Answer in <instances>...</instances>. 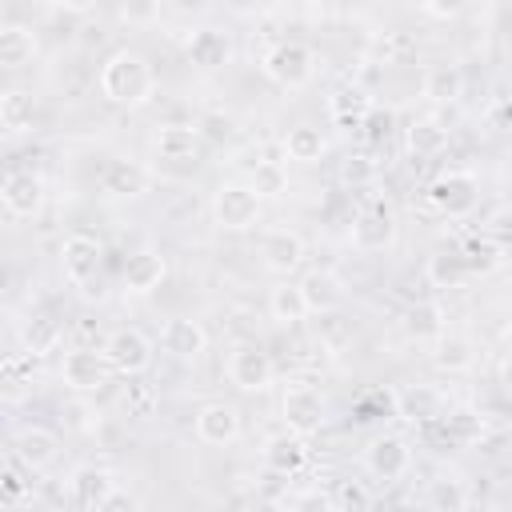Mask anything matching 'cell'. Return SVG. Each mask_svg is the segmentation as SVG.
Returning <instances> with one entry per match:
<instances>
[{
  "mask_svg": "<svg viewBox=\"0 0 512 512\" xmlns=\"http://www.w3.org/2000/svg\"><path fill=\"white\" fill-rule=\"evenodd\" d=\"M100 96L116 108H140L156 96V72L144 52L136 48H116L100 64Z\"/></svg>",
  "mask_w": 512,
  "mask_h": 512,
  "instance_id": "1",
  "label": "cell"
},
{
  "mask_svg": "<svg viewBox=\"0 0 512 512\" xmlns=\"http://www.w3.org/2000/svg\"><path fill=\"white\" fill-rule=\"evenodd\" d=\"M260 72H264L272 84L288 88V92L308 88L312 76H316V52H312L304 40H276V44L264 48Z\"/></svg>",
  "mask_w": 512,
  "mask_h": 512,
  "instance_id": "2",
  "label": "cell"
},
{
  "mask_svg": "<svg viewBox=\"0 0 512 512\" xmlns=\"http://www.w3.org/2000/svg\"><path fill=\"white\" fill-rule=\"evenodd\" d=\"M424 200H428V208L440 212L444 220H464V216H472L476 204H480V180H476L472 172H464V168H448V172H440V176L424 188Z\"/></svg>",
  "mask_w": 512,
  "mask_h": 512,
  "instance_id": "3",
  "label": "cell"
},
{
  "mask_svg": "<svg viewBox=\"0 0 512 512\" xmlns=\"http://www.w3.org/2000/svg\"><path fill=\"white\" fill-rule=\"evenodd\" d=\"M260 212H264V200L240 180H228L212 192V224L220 232H252L260 224Z\"/></svg>",
  "mask_w": 512,
  "mask_h": 512,
  "instance_id": "4",
  "label": "cell"
},
{
  "mask_svg": "<svg viewBox=\"0 0 512 512\" xmlns=\"http://www.w3.org/2000/svg\"><path fill=\"white\" fill-rule=\"evenodd\" d=\"M348 240H352L356 252H384V248H392V240H396V216H392L388 200L368 196L356 208L352 224H348Z\"/></svg>",
  "mask_w": 512,
  "mask_h": 512,
  "instance_id": "5",
  "label": "cell"
},
{
  "mask_svg": "<svg viewBox=\"0 0 512 512\" xmlns=\"http://www.w3.org/2000/svg\"><path fill=\"white\" fill-rule=\"evenodd\" d=\"M100 352H104V360H108V368L116 372V376H144L148 368H152V352H156V344L140 332V328H116V332H108V340L100 344Z\"/></svg>",
  "mask_w": 512,
  "mask_h": 512,
  "instance_id": "6",
  "label": "cell"
},
{
  "mask_svg": "<svg viewBox=\"0 0 512 512\" xmlns=\"http://www.w3.org/2000/svg\"><path fill=\"white\" fill-rule=\"evenodd\" d=\"M364 468L380 484H396L412 472V440L400 432H380L364 448Z\"/></svg>",
  "mask_w": 512,
  "mask_h": 512,
  "instance_id": "7",
  "label": "cell"
},
{
  "mask_svg": "<svg viewBox=\"0 0 512 512\" xmlns=\"http://www.w3.org/2000/svg\"><path fill=\"white\" fill-rule=\"evenodd\" d=\"M60 268H64L72 288L92 292V280L104 268V244L92 232H68L64 244H60Z\"/></svg>",
  "mask_w": 512,
  "mask_h": 512,
  "instance_id": "8",
  "label": "cell"
},
{
  "mask_svg": "<svg viewBox=\"0 0 512 512\" xmlns=\"http://www.w3.org/2000/svg\"><path fill=\"white\" fill-rule=\"evenodd\" d=\"M112 368H108V360H104V352H96V348H72V352H64V360H60V380H64V388H72L76 396H96V392H104L108 384H112Z\"/></svg>",
  "mask_w": 512,
  "mask_h": 512,
  "instance_id": "9",
  "label": "cell"
},
{
  "mask_svg": "<svg viewBox=\"0 0 512 512\" xmlns=\"http://www.w3.org/2000/svg\"><path fill=\"white\" fill-rule=\"evenodd\" d=\"M224 376L240 392H268L276 380V364L260 344H236L224 360Z\"/></svg>",
  "mask_w": 512,
  "mask_h": 512,
  "instance_id": "10",
  "label": "cell"
},
{
  "mask_svg": "<svg viewBox=\"0 0 512 512\" xmlns=\"http://www.w3.org/2000/svg\"><path fill=\"white\" fill-rule=\"evenodd\" d=\"M280 416H284V428L288 432H300V436H312L328 424V404L320 396V388L312 384H288L284 396H280Z\"/></svg>",
  "mask_w": 512,
  "mask_h": 512,
  "instance_id": "11",
  "label": "cell"
},
{
  "mask_svg": "<svg viewBox=\"0 0 512 512\" xmlns=\"http://www.w3.org/2000/svg\"><path fill=\"white\" fill-rule=\"evenodd\" d=\"M192 428H196V440H200V444H208V448H228V444L240 440V408L228 404V400H208V404H200Z\"/></svg>",
  "mask_w": 512,
  "mask_h": 512,
  "instance_id": "12",
  "label": "cell"
},
{
  "mask_svg": "<svg viewBox=\"0 0 512 512\" xmlns=\"http://www.w3.org/2000/svg\"><path fill=\"white\" fill-rule=\"evenodd\" d=\"M304 256H308V244L300 232H292V228H264L260 232V260L268 272L292 276L304 264Z\"/></svg>",
  "mask_w": 512,
  "mask_h": 512,
  "instance_id": "13",
  "label": "cell"
},
{
  "mask_svg": "<svg viewBox=\"0 0 512 512\" xmlns=\"http://www.w3.org/2000/svg\"><path fill=\"white\" fill-rule=\"evenodd\" d=\"M12 456H16L28 472H44V468H52L56 456H60V436H56L52 428H44V424H24V428H16V436H12Z\"/></svg>",
  "mask_w": 512,
  "mask_h": 512,
  "instance_id": "14",
  "label": "cell"
},
{
  "mask_svg": "<svg viewBox=\"0 0 512 512\" xmlns=\"http://www.w3.org/2000/svg\"><path fill=\"white\" fill-rule=\"evenodd\" d=\"M160 348H164L172 360L192 364V360H200V356L208 352V332H204V324L192 320V316H172V320H164V328H160Z\"/></svg>",
  "mask_w": 512,
  "mask_h": 512,
  "instance_id": "15",
  "label": "cell"
},
{
  "mask_svg": "<svg viewBox=\"0 0 512 512\" xmlns=\"http://www.w3.org/2000/svg\"><path fill=\"white\" fill-rule=\"evenodd\" d=\"M0 204H4L12 216H20V220L36 216V212L44 208V180H40L36 172H28V168L8 172V176L0 180Z\"/></svg>",
  "mask_w": 512,
  "mask_h": 512,
  "instance_id": "16",
  "label": "cell"
},
{
  "mask_svg": "<svg viewBox=\"0 0 512 512\" xmlns=\"http://www.w3.org/2000/svg\"><path fill=\"white\" fill-rule=\"evenodd\" d=\"M164 276H168V260L156 248H140L124 260L120 284H124V296H148L164 284Z\"/></svg>",
  "mask_w": 512,
  "mask_h": 512,
  "instance_id": "17",
  "label": "cell"
},
{
  "mask_svg": "<svg viewBox=\"0 0 512 512\" xmlns=\"http://www.w3.org/2000/svg\"><path fill=\"white\" fill-rule=\"evenodd\" d=\"M148 180H152L148 168L140 160H128V156L108 160L104 172H100V188L112 200H136V196H144L148 192Z\"/></svg>",
  "mask_w": 512,
  "mask_h": 512,
  "instance_id": "18",
  "label": "cell"
},
{
  "mask_svg": "<svg viewBox=\"0 0 512 512\" xmlns=\"http://www.w3.org/2000/svg\"><path fill=\"white\" fill-rule=\"evenodd\" d=\"M260 456H264V464L272 468V472H280V476H296V472H304V464H308V436H300V432H276V436H268L264 440V448H260Z\"/></svg>",
  "mask_w": 512,
  "mask_h": 512,
  "instance_id": "19",
  "label": "cell"
},
{
  "mask_svg": "<svg viewBox=\"0 0 512 512\" xmlns=\"http://www.w3.org/2000/svg\"><path fill=\"white\" fill-rule=\"evenodd\" d=\"M152 148H156V156H160L164 164H180V168H188V164L200 160L204 140H200V132L188 128V124H164V128L156 132Z\"/></svg>",
  "mask_w": 512,
  "mask_h": 512,
  "instance_id": "20",
  "label": "cell"
},
{
  "mask_svg": "<svg viewBox=\"0 0 512 512\" xmlns=\"http://www.w3.org/2000/svg\"><path fill=\"white\" fill-rule=\"evenodd\" d=\"M112 484H116V480H112L108 468H100V464H80V468H72V476H68V500H72L76 508H96V512H100V504H104V496H108Z\"/></svg>",
  "mask_w": 512,
  "mask_h": 512,
  "instance_id": "21",
  "label": "cell"
},
{
  "mask_svg": "<svg viewBox=\"0 0 512 512\" xmlns=\"http://www.w3.org/2000/svg\"><path fill=\"white\" fill-rule=\"evenodd\" d=\"M296 284H300V296H304L308 312H336L344 304V284L328 268H308Z\"/></svg>",
  "mask_w": 512,
  "mask_h": 512,
  "instance_id": "22",
  "label": "cell"
},
{
  "mask_svg": "<svg viewBox=\"0 0 512 512\" xmlns=\"http://www.w3.org/2000/svg\"><path fill=\"white\" fill-rule=\"evenodd\" d=\"M432 364H436L440 372H448V376L468 372V368L476 364V344H472L464 332L440 328V332L432 336Z\"/></svg>",
  "mask_w": 512,
  "mask_h": 512,
  "instance_id": "23",
  "label": "cell"
},
{
  "mask_svg": "<svg viewBox=\"0 0 512 512\" xmlns=\"http://www.w3.org/2000/svg\"><path fill=\"white\" fill-rule=\"evenodd\" d=\"M184 52H188V60H192L196 68L212 72V68H224V64L232 60V40H228V32H220V28H196V32L188 36Z\"/></svg>",
  "mask_w": 512,
  "mask_h": 512,
  "instance_id": "24",
  "label": "cell"
},
{
  "mask_svg": "<svg viewBox=\"0 0 512 512\" xmlns=\"http://www.w3.org/2000/svg\"><path fill=\"white\" fill-rule=\"evenodd\" d=\"M460 260L468 264L472 276H492L496 268H504V260H508V244L496 240L492 232H476V236H468V240L460 244Z\"/></svg>",
  "mask_w": 512,
  "mask_h": 512,
  "instance_id": "25",
  "label": "cell"
},
{
  "mask_svg": "<svg viewBox=\"0 0 512 512\" xmlns=\"http://www.w3.org/2000/svg\"><path fill=\"white\" fill-rule=\"evenodd\" d=\"M404 148L416 156V160H432L448 148V128L432 116H416L408 128H404Z\"/></svg>",
  "mask_w": 512,
  "mask_h": 512,
  "instance_id": "26",
  "label": "cell"
},
{
  "mask_svg": "<svg viewBox=\"0 0 512 512\" xmlns=\"http://www.w3.org/2000/svg\"><path fill=\"white\" fill-rule=\"evenodd\" d=\"M60 340H64V328H60V320L48 316V312H36V316H28V320L20 324V344H24V352H28L32 360L56 352Z\"/></svg>",
  "mask_w": 512,
  "mask_h": 512,
  "instance_id": "27",
  "label": "cell"
},
{
  "mask_svg": "<svg viewBox=\"0 0 512 512\" xmlns=\"http://www.w3.org/2000/svg\"><path fill=\"white\" fill-rule=\"evenodd\" d=\"M420 92L432 104H456L464 96V72L456 64H432V68H424Z\"/></svg>",
  "mask_w": 512,
  "mask_h": 512,
  "instance_id": "28",
  "label": "cell"
},
{
  "mask_svg": "<svg viewBox=\"0 0 512 512\" xmlns=\"http://www.w3.org/2000/svg\"><path fill=\"white\" fill-rule=\"evenodd\" d=\"M424 276H428V284H432V288H440V292L464 288V284L472 280V272H468V264L460 260V252H448V248H440V252H432V256H428Z\"/></svg>",
  "mask_w": 512,
  "mask_h": 512,
  "instance_id": "29",
  "label": "cell"
},
{
  "mask_svg": "<svg viewBox=\"0 0 512 512\" xmlns=\"http://www.w3.org/2000/svg\"><path fill=\"white\" fill-rule=\"evenodd\" d=\"M36 32L24 24H0V68H28L36 56Z\"/></svg>",
  "mask_w": 512,
  "mask_h": 512,
  "instance_id": "30",
  "label": "cell"
},
{
  "mask_svg": "<svg viewBox=\"0 0 512 512\" xmlns=\"http://www.w3.org/2000/svg\"><path fill=\"white\" fill-rule=\"evenodd\" d=\"M368 108H372V96L360 84H344V88H336L328 96V112H332V120L340 128H360V120L368 116Z\"/></svg>",
  "mask_w": 512,
  "mask_h": 512,
  "instance_id": "31",
  "label": "cell"
},
{
  "mask_svg": "<svg viewBox=\"0 0 512 512\" xmlns=\"http://www.w3.org/2000/svg\"><path fill=\"white\" fill-rule=\"evenodd\" d=\"M280 144H284V156L296 160V164H316V160L328 152V140H324V132H320L316 124H296V128H288Z\"/></svg>",
  "mask_w": 512,
  "mask_h": 512,
  "instance_id": "32",
  "label": "cell"
},
{
  "mask_svg": "<svg viewBox=\"0 0 512 512\" xmlns=\"http://www.w3.org/2000/svg\"><path fill=\"white\" fill-rule=\"evenodd\" d=\"M268 316H272L276 324H284V328H292V324L308 320L312 312H308V304H304V296H300V284L280 280V284L268 292Z\"/></svg>",
  "mask_w": 512,
  "mask_h": 512,
  "instance_id": "33",
  "label": "cell"
},
{
  "mask_svg": "<svg viewBox=\"0 0 512 512\" xmlns=\"http://www.w3.org/2000/svg\"><path fill=\"white\" fill-rule=\"evenodd\" d=\"M32 124H36V96L24 92V88L4 92V96H0V128L12 132V136H20V132H28Z\"/></svg>",
  "mask_w": 512,
  "mask_h": 512,
  "instance_id": "34",
  "label": "cell"
},
{
  "mask_svg": "<svg viewBox=\"0 0 512 512\" xmlns=\"http://www.w3.org/2000/svg\"><path fill=\"white\" fill-rule=\"evenodd\" d=\"M32 356L28 352H12V356H0V396L4 400H20L28 388H32Z\"/></svg>",
  "mask_w": 512,
  "mask_h": 512,
  "instance_id": "35",
  "label": "cell"
},
{
  "mask_svg": "<svg viewBox=\"0 0 512 512\" xmlns=\"http://www.w3.org/2000/svg\"><path fill=\"white\" fill-rule=\"evenodd\" d=\"M428 504L440 508V512H460L472 504V492H468V480L460 476H440L428 484Z\"/></svg>",
  "mask_w": 512,
  "mask_h": 512,
  "instance_id": "36",
  "label": "cell"
},
{
  "mask_svg": "<svg viewBox=\"0 0 512 512\" xmlns=\"http://www.w3.org/2000/svg\"><path fill=\"white\" fill-rule=\"evenodd\" d=\"M248 188L264 200V196H284L288 192V172L280 160H256V168L248 172Z\"/></svg>",
  "mask_w": 512,
  "mask_h": 512,
  "instance_id": "37",
  "label": "cell"
},
{
  "mask_svg": "<svg viewBox=\"0 0 512 512\" xmlns=\"http://www.w3.org/2000/svg\"><path fill=\"white\" fill-rule=\"evenodd\" d=\"M328 504L340 508V512H364V508L376 504V496H372V488L364 480H340L336 492L328 496Z\"/></svg>",
  "mask_w": 512,
  "mask_h": 512,
  "instance_id": "38",
  "label": "cell"
},
{
  "mask_svg": "<svg viewBox=\"0 0 512 512\" xmlns=\"http://www.w3.org/2000/svg\"><path fill=\"white\" fill-rule=\"evenodd\" d=\"M164 12V0H120V20L132 28H152Z\"/></svg>",
  "mask_w": 512,
  "mask_h": 512,
  "instance_id": "39",
  "label": "cell"
},
{
  "mask_svg": "<svg viewBox=\"0 0 512 512\" xmlns=\"http://www.w3.org/2000/svg\"><path fill=\"white\" fill-rule=\"evenodd\" d=\"M340 180H344V184H352V188H368V184L376 180V160H372L368 152L348 156V160L340 164Z\"/></svg>",
  "mask_w": 512,
  "mask_h": 512,
  "instance_id": "40",
  "label": "cell"
},
{
  "mask_svg": "<svg viewBox=\"0 0 512 512\" xmlns=\"http://www.w3.org/2000/svg\"><path fill=\"white\" fill-rule=\"evenodd\" d=\"M156 400H160V396H156V388H152V384H128V388H124V396H120L124 412H128V416H136V420L152 416Z\"/></svg>",
  "mask_w": 512,
  "mask_h": 512,
  "instance_id": "41",
  "label": "cell"
},
{
  "mask_svg": "<svg viewBox=\"0 0 512 512\" xmlns=\"http://www.w3.org/2000/svg\"><path fill=\"white\" fill-rule=\"evenodd\" d=\"M444 432L452 436V440H464V444H472V440H480L484 436V424H480V416L476 412H448L444 416Z\"/></svg>",
  "mask_w": 512,
  "mask_h": 512,
  "instance_id": "42",
  "label": "cell"
},
{
  "mask_svg": "<svg viewBox=\"0 0 512 512\" xmlns=\"http://www.w3.org/2000/svg\"><path fill=\"white\" fill-rule=\"evenodd\" d=\"M440 328H444V312H440L436 304H416V308L408 312V332H412V336H428V340H432Z\"/></svg>",
  "mask_w": 512,
  "mask_h": 512,
  "instance_id": "43",
  "label": "cell"
},
{
  "mask_svg": "<svg viewBox=\"0 0 512 512\" xmlns=\"http://www.w3.org/2000/svg\"><path fill=\"white\" fill-rule=\"evenodd\" d=\"M196 132H200V140H208V144H224V140L232 136V116H224V112H204L200 124H196Z\"/></svg>",
  "mask_w": 512,
  "mask_h": 512,
  "instance_id": "44",
  "label": "cell"
},
{
  "mask_svg": "<svg viewBox=\"0 0 512 512\" xmlns=\"http://www.w3.org/2000/svg\"><path fill=\"white\" fill-rule=\"evenodd\" d=\"M28 500V480L16 468H0V504H24Z\"/></svg>",
  "mask_w": 512,
  "mask_h": 512,
  "instance_id": "45",
  "label": "cell"
},
{
  "mask_svg": "<svg viewBox=\"0 0 512 512\" xmlns=\"http://www.w3.org/2000/svg\"><path fill=\"white\" fill-rule=\"evenodd\" d=\"M416 4H420V12L432 16V20H456V16L468 8V0H416Z\"/></svg>",
  "mask_w": 512,
  "mask_h": 512,
  "instance_id": "46",
  "label": "cell"
},
{
  "mask_svg": "<svg viewBox=\"0 0 512 512\" xmlns=\"http://www.w3.org/2000/svg\"><path fill=\"white\" fill-rule=\"evenodd\" d=\"M112 508H140V500L132 496V492H124V488H108V496H104V504H100V512H112Z\"/></svg>",
  "mask_w": 512,
  "mask_h": 512,
  "instance_id": "47",
  "label": "cell"
},
{
  "mask_svg": "<svg viewBox=\"0 0 512 512\" xmlns=\"http://www.w3.org/2000/svg\"><path fill=\"white\" fill-rule=\"evenodd\" d=\"M56 4H60L64 12H76V16H84V12H92L100 0H56Z\"/></svg>",
  "mask_w": 512,
  "mask_h": 512,
  "instance_id": "48",
  "label": "cell"
},
{
  "mask_svg": "<svg viewBox=\"0 0 512 512\" xmlns=\"http://www.w3.org/2000/svg\"><path fill=\"white\" fill-rule=\"evenodd\" d=\"M488 116H492V128L500 132V128H504V96H496V100H492V108H488Z\"/></svg>",
  "mask_w": 512,
  "mask_h": 512,
  "instance_id": "49",
  "label": "cell"
},
{
  "mask_svg": "<svg viewBox=\"0 0 512 512\" xmlns=\"http://www.w3.org/2000/svg\"><path fill=\"white\" fill-rule=\"evenodd\" d=\"M8 292H12V268H8L4 260H0V300H4Z\"/></svg>",
  "mask_w": 512,
  "mask_h": 512,
  "instance_id": "50",
  "label": "cell"
},
{
  "mask_svg": "<svg viewBox=\"0 0 512 512\" xmlns=\"http://www.w3.org/2000/svg\"><path fill=\"white\" fill-rule=\"evenodd\" d=\"M304 4H328V0H304Z\"/></svg>",
  "mask_w": 512,
  "mask_h": 512,
  "instance_id": "51",
  "label": "cell"
}]
</instances>
